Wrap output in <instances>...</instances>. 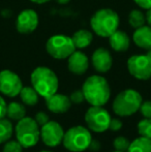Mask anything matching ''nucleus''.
Here are the masks:
<instances>
[{"label":"nucleus","mask_w":151,"mask_h":152,"mask_svg":"<svg viewBox=\"0 0 151 152\" xmlns=\"http://www.w3.org/2000/svg\"><path fill=\"white\" fill-rule=\"evenodd\" d=\"M39 152H51V151H48V150H42V151H39Z\"/></svg>","instance_id":"e433bc0d"},{"label":"nucleus","mask_w":151,"mask_h":152,"mask_svg":"<svg viewBox=\"0 0 151 152\" xmlns=\"http://www.w3.org/2000/svg\"><path fill=\"white\" fill-rule=\"evenodd\" d=\"M127 152H151V139L140 137L131 143Z\"/></svg>","instance_id":"aec40b11"},{"label":"nucleus","mask_w":151,"mask_h":152,"mask_svg":"<svg viewBox=\"0 0 151 152\" xmlns=\"http://www.w3.org/2000/svg\"><path fill=\"white\" fill-rule=\"evenodd\" d=\"M140 112L145 118H151V100L142 102L140 107Z\"/></svg>","instance_id":"bb28decb"},{"label":"nucleus","mask_w":151,"mask_h":152,"mask_svg":"<svg viewBox=\"0 0 151 152\" xmlns=\"http://www.w3.org/2000/svg\"><path fill=\"white\" fill-rule=\"evenodd\" d=\"M69 98H71V102L74 104H81L85 99V96L82 90H76L71 94Z\"/></svg>","instance_id":"cd10ccee"},{"label":"nucleus","mask_w":151,"mask_h":152,"mask_svg":"<svg viewBox=\"0 0 151 152\" xmlns=\"http://www.w3.org/2000/svg\"><path fill=\"white\" fill-rule=\"evenodd\" d=\"M63 146L71 152H82L90 147L92 137L86 127L77 125L71 127L63 137Z\"/></svg>","instance_id":"423d86ee"},{"label":"nucleus","mask_w":151,"mask_h":152,"mask_svg":"<svg viewBox=\"0 0 151 152\" xmlns=\"http://www.w3.org/2000/svg\"><path fill=\"white\" fill-rule=\"evenodd\" d=\"M147 54L149 55V56L151 57V50H149V51H148V53H147Z\"/></svg>","instance_id":"c9c22d12"},{"label":"nucleus","mask_w":151,"mask_h":152,"mask_svg":"<svg viewBox=\"0 0 151 152\" xmlns=\"http://www.w3.org/2000/svg\"><path fill=\"white\" fill-rule=\"evenodd\" d=\"M127 69L133 78L148 80L151 78V57L148 54L129 57L127 60Z\"/></svg>","instance_id":"1a4fd4ad"},{"label":"nucleus","mask_w":151,"mask_h":152,"mask_svg":"<svg viewBox=\"0 0 151 152\" xmlns=\"http://www.w3.org/2000/svg\"><path fill=\"white\" fill-rule=\"evenodd\" d=\"M109 128L112 132H118L122 128V121L119 120V119H111Z\"/></svg>","instance_id":"c756f323"},{"label":"nucleus","mask_w":151,"mask_h":152,"mask_svg":"<svg viewBox=\"0 0 151 152\" xmlns=\"http://www.w3.org/2000/svg\"><path fill=\"white\" fill-rule=\"evenodd\" d=\"M38 26V16L33 10H24L16 20V29L22 34H29Z\"/></svg>","instance_id":"f8f14e48"},{"label":"nucleus","mask_w":151,"mask_h":152,"mask_svg":"<svg viewBox=\"0 0 151 152\" xmlns=\"http://www.w3.org/2000/svg\"><path fill=\"white\" fill-rule=\"evenodd\" d=\"M110 46L116 52H125L128 50L129 45H131V39L126 32L116 30L113 34L109 36Z\"/></svg>","instance_id":"dca6fc26"},{"label":"nucleus","mask_w":151,"mask_h":152,"mask_svg":"<svg viewBox=\"0 0 151 152\" xmlns=\"http://www.w3.org/2000/svg\"><path fill=\"white\" fill-rule=\"evenodd\" d=\"M46 104L49 111L55 114H63L67 112L71 107V98L64 94L57 93V92L46 98Z\"/></svg>","instance_id":"4468645a"},{"label":"nucleus","mask_w":151,"mask_h":152,"mask_svg":"<svg viewBox=\"0 0 151 152\" xmlns=\"http://www.w3.org/2000/svg\"><path fill=\"white\" fill-rule=\"evenodd\" d=\"M138 132L141 137L151 139V118H145L138 123Z\"/></svg>","instance_id":"b1692460"},{"label":"nucleus","mask_w":151,"mask_h":152,"mask_svg":"<svg viewBox=\"0 0 151 152\" xmlns=\"http://www.w3.org/2000/svg\"><path fill=\"white\" fill-rule=\"evenodd\" d=\"M138 5L144 10H149L151 8V0H133Z\"/></svg>","instance_id":"2f4dec72"},{"label":"nucleus","mask_w":151,"mask_h":152,"mask_svg":"<svg viewBox=\"0 0 151 152\" xmlns=\"http://www.w3.org/2000/svg\"><path fill=\"white\" fill-rule=\"evenodd\" d=\"M23 88L22 81L16 72L4 69L0 72V92L9 97L20 94Z\"/></svg>","instance_id":"9d476101"},{"label":"nucleus","mask_w":151,"mask_h":152,"mask_svg":"<svg viewBox=\"0 0 151 152\" xmlns=\"http://www.w3.org/2000/svg\"><path fill=\"white\" fill-rule=\"evenodd\" d=\"M31 84L37 93L46 99L57 92L59 81L52 69L46 66H38L31 74Z\"/></svg>","instance_id":"f03ea898"},{"label":"nucleus","mask_w":151,"mask_h":152,"mask_svg":"<svg viewBox=\"0 0 151 152\" xmlns=\"http://www.w3.org/2000/svg\"><path fill=\"white\" fill-rule=\"evenodd\" d=\"M133 42L139 48L144 50H151V27L150 26H142L136 29L133 35Z\"/></svg>","instance_id":"f3484780"},{"label":"nucleus","mask_w":151,"mask_h":152,"mask_svg":"<svg viewBox=\"0 0 151 152\" xmlns=\"http://www.w3.org/2000/svg\"><path fill=\"white\" fill-rule=\"evenodd\" d=\"M71 39L75 45L76 49H84L87 48L92 42L93 35L89 30L86 29H80L76 31L71 36Z\"/></svg>","instance_id":"a211bd4d"},{"label":"nucleus","mask_w":151,"mask_h":152,"mask_svg":"<svg viewBox=\"0 0 151 152\" xmlns=\"http://www.w3.org/2000/svg\"><path fill=\"white\" fill-rule=\"evenodd\" d=\"M30 1L33 2V3H36V4H44V3L49 2L50 0H30Z\"/></svg>","instance_id":"72a5a7b5"},{"label":"nucleus","mask_w":151,"mask_h":152,"mask_svg":"<svg viewBox=\"0 0 151 152\" xmlns=\"http://www.w3.org/2000/svg\"><path fill=\"white\" fill-rule=\"evenodd\" d=\"M119 16L112 8H101L94 12L90 20L93 32L101 37H109L118 30Z\"/></svg>","instance_id":"7ed1b4c3"},{"label":"nucleus","mask_w":151,"mask_h":152,"mask_svg":"<svg viewBox=\"0 0 151 152\" xmlns=\"http://www.w3.org/2000/svg\"><path fill=\"white\" fill-rule=\"evenodd\" d=\"M20 96L24 104L27 106H34L38 102V96L39 94L37 93L33 87H23L22 90L20 92Z\"/></svg>","instance_id":"412c9836"},{"label":"nucleus","mask_w":151,"mask_h":152,"mask_svg":"<svg viewBox=\"0 0 151 152\" xmlns=\"http://www.w3.org/2000/svg\"><path fill=\"white\" fill-rule=\"evenodd\" d=\"M142 96L133 89L121 91L113 102V110L118 116L127 117L140 110Z\"/></svg>","instance_id":"20e7f679"},{"label":"nucleus","mask_w":151,"mask_h":152,"mask_svg":"<svg viewBox=\"0 0 151 152\" xmlns=\"http://www.w3.org/2000/svg\"><path fill=\"white\" fill-rule=\"evenodd\" d=\"M113 152H123V151H118V150H115V151H113Z\"/></svg>","instance_id":"4c0bfd02"},{"label":"nucleus","mask_w":151,"mask_h":152,"mask_svg":"<svg viewBox=\"0 0 151 152\" xmlns=\"http://www.w3.org/2000/svg\"><path fill=\"white\" fill-rule=\"evenodd\" d=\"M47 53L54 59H66L76 51L71 37L62 34L53 35L46 42Z\"/></svg>","instance_id":"0eeeda50"},{"label":"nucleus","mask_w":151,"mask_h":152,"mask_svg":"<svg viewBox=\"0 0 151 152\" xmlns=\"http://www.w3.org/2000/svg\"><path fill=\"white\" fill-rule=\"evenodd\" d=\"M146 22L148 23V26L151 27V8L147 10V12H146Z\"/></svg>","instance_id":"473e14b6"},{"label":"nucleus","mask_w":151,"mask_h":152,"mask_svg":"<svg viewBox=\"0 0 151 152\" xmlns=\"http://www.w3.org/2000/svg\"><path fill=\"white\" fill-rule=\"evenodd\" d=\"M6 110H7V104H6L4 98L0 95V119L6 116Z\"/></svg>","instance_id":"7c9ffc66"},{"label":"nucleus","mask_w":151,"mask_h":152,"mask_svg":"<svg viewBox=\"0 0 151 152\" xmlns=\"http://www.w3.org/2000/svg\"><path fill=\"white\" fill-rule=\"evenodd\" d=\"M69 1H71V0H56V2L59 4H67Z\"/></svg>","instance_id":"f704fd0d"},{"label":"nucleus","mask_w":151,"mask_h":152,"mask_svg":"<svg viewBox=\"0 0 151 152\" xmlns=\"http://www.w3.org/2000/svg\"><path fill=\"white\" fill-rule=\"evenodd\" d=\"M92 65L96 72L101 74L109 72L113 64V58L112 55L107 49L98 48L93 52L92 57H91Z\"/></svg>","instance_id":"ddd939ff"},{"label":"nucleus","mask_w":151,"mask_h":152,"mask_svg":"<svg viewBox=\"0 0 151 152\" xmlns=\"http://www.w3.org/2000/svg\"><path fill=\"white\" fill-rule=\"evenodd\" d=\"M67 67L71 72L78 76L84 75L89 67L88 57L81 51H75L67 58Z\"/></svg>","instance_id":"2eb2a0df"},{"label":"nucleus","mask_w":151,"mask_h":152,"mask_svg":"<svg viewBox=\"0 0 151 152\" xmlns=\"http://www.w3.org/2000/svg\"><path fill=\"white\" fill-rule=\"evenodd\" d=\"M35 121L37 122L38 125L42 127V125H44V124L47 123V122L50 121V119H49V116L47 113L44 112H38L36 115H35Z\"/></svg>","instance_id":"c85d7f7f"},{"label":"nucleus","mask_w":151,"mask_h":152,"mask_svg":"<svg viewBox=\"0 0 151 152\" xmlns=\"http://www.w3.org/2000/svg\"><path fill=\"white\" fill-rule=\"evenodd\" d=\"M64 130L56 121H49L40 128V138L49 147H56L63 141Z\"/></svg>","instance_id":"9b49d317"},{"label":"nucleus","mask_w":151,"mask_h":152,"mask_svg":"<svg viewBox=\"0 0 151 152\" xmlns=\"http://www.w3.org/2000/svg\"><path fill=\"white\" fill-rule=\"evenodd\" d=\"M17 141L23 146V148H31L37 144L40 138V128L35 119L31 117L22 118L16 125Z\"/></svg>","instance_id":"39448f33"},{"label":"nucleus","mask_w":151,"mask_h":152,"mask_svg":"<svg viewBox=\"0 0 151 152\" xmlns=\"http://www.w3.org/2000/svg\"><path fill=\"white\" fill-rule=\"evenodd\" d=\"M128 23L133 28L138 29L146 23V16L139 10H133L128 15Z\"/></svg>","instance_id":"5701e85b"},{"label":"nucleus","mask_w":151,"mask_h":152,"mask_svg":"<svg viewBox=\"0 0 151 152\" xmlns=\"http://www.w3.org/2000/svg\"><path fill=\"white\" fill-rule=\"evenodd\" d=\"M85 121L90 130L94 132H104L109 129L111 116L103 107L91 106L85 114Z\"/></svg>","instance_id":"6e6552de"},{"label":"nucleus","mask_w":151,"mask_h":152,"mask_svg":"<svg viewBox=\"0 0 151 152\" xmlns=\"http://www.w3.org/2000/svg\"><path fill=\"white\" fill-rule=\"evenodd\" d=\"M26 115V109H25L24 104H20V102H10L7 104V110H6V116L12 120H21L24 118Z\"/></svg>","instance_id":"6ab92c4d"},{"label":"nucleus","mask_w":151,"mask_h":152,"mask_svg":"<svg viewBox=\"0 0 151 152\" xmlns=\"http://www.w3.org/2000/svg\"><path fill=\"white\" fill-rule=\"evenodd\" d=\"M23 146L18 141H7L3 146L2 152H22Z\"/></svg>","instance_id":"a878e982"},{"label":"nucleus","mask_w":151,"mask_h":152,"mask_svg":"<svg viewBox=\"0 0 151 152\" xmlns=\"http://www.w3.org/2000/svg\"><path fill=\"white\" fill-rule=\"evenodd\" d=\"M14 128H12V122L7 119H0V144L9 141L12 138Z\"/></svg>","instance_id":"4be33fe9"},{"label":"nucleus","mask_w":151,"mask_h":152,"mask_svg":"<svg viewBox=\"0 0 151 152\" xmlns=\"http://www.w3.org/2000/svg\"><path fill=\"white\" fill-rule=\"evenodd\" d=\"M85 99L91 106L103 107L111 96L109 83L101 76H91L84 82L82 87Z\"/></svg>","instance_id":"f257e3e1"},{"label":"nucleus","mask_w":151,"mask_h":152,"mask_svg":"<svg viewBox=\"0 0 151 152\" xmlns=\"http://www.w3.org/2000/svg\"><path fill=\"white\" fill-rule=\"evenodd\" d=\"M129 145H131V142L126 138H124V137H118V138L115 139L113 142V146L115 150H118V151H123V152L127 151Z\"/></svg>","instance_id":"393cba45"}]
</instances>
